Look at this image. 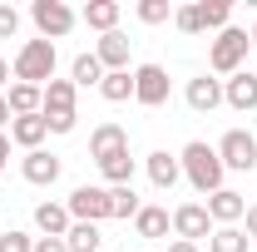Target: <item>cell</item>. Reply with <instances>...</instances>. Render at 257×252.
I'll return each instance as SVG.
<instances>
[{
  "label": "cell",
  "mask_w": 257,
  "mask_h": 252,
  "mask_svg": "<svg viewBox=\"0 0 257 252\" xmlns=\"http://www.w3.org/2000/svg\"><path fill=\"white\" fill-rule=\"evenodd\" d=\"M149 178H154V188H173V183H178V178H183V163H178V158L168 154V149H154V154H149Z\"/></svg>",
  "instance_id": "cell-15"
},
{
  "label": "cell",
  "mask_w": 257,
  "mask_h": 252,
  "mask_svg": "<svg viewBox=\"0 0 257 252\" xmlns=\"http://www.w3.org/2000/svg\"><path fill=\"white\" fill-rule=\"evenodd\" d=\"M242 222H247L242 232H247V242H252V237H257V203H252V208H247V213H242Z\"/></svg>",
  "instance_id": "cell-35"
},
{
  "label": "cell",
  "mask_w": 257,
  "mask_h": 252,
  "mask_svg": "<svg viewBox=\"0 0 257 252\" xmlns=\"http://www.w3.org/2000/svg\"><path fill=\"white\" fill-rule=\"evenodd\" d=\"M208 252H247V232L242 227H213Z\"/></svg>",
  "instance_id": "cell-27"
},
{
  "label": "cell",
  "mask_w": 257,
  "mask_h": 252,
  "mask_svg": "<svg viewBox=\"0 0 257 252\" xmlns=\"http://www.w3.org/2000/svg\"><path fill=\"white\" fill-rule=\"evenodd\" d=\"M74 79H50L45 84V109L40 114H74Z\"/></svg>",
  "instance_id": "cell-18"
},
{
  "label": "cell",
  "mask_w": 257,
  "mask_h": 252,
  "mask_svg": "<svg viewBox=\"0 0 257 252\" xmlns=\"http://www.w3.org/2000/svg\"><path fill=\"white\" fill-rule=\"evenodd\" d=\"M223 104H232L237 114H252L257 109V74L252 69H237V74L223 84Z\"/></svg>",
  "instance_id": "cell-9"
},
{
  "label": "cell",
  "mask_w": 257,
  "mask_h": 252,
  "mask_svg": "<svg viewBox=\"0 0 257 252\" xmlns=\"http://www.w3.org/2000/svg\"><path fill=\"white\" fill-rule=\"evenodd\" d=\"M99 242H104L99 222H74V227L64 232V247L69 252H99Z\"/></svg>",
  "instance_id": "cell-23"
},
{
  "label": "cell",
  "mask_w": 257,
  "mask_h": 252,
  "mask_svg": "<svg viewBox=\"0 0 257 252\" xmlns=\"http://www.w3.org/2000/svg\"><path fill=\"white\" fill-rule=\"evenodd\" d=\"M134 99H139L144 109L168 104V69H163V64H139V69H134Z\"/></svg>",
  "instance_id": "cell-7"
},
{
  "label": "cell",
  "mask_w": 257,
  "mask_h": 252,
  "mask_svg": "<svg viewBox=\"0 0 257 252\" xmlns=\"http://www.w3.org/2000/svg\"><path fill=\"white\" fill-rule=\"evenodd\" d=\"M109 203H114V218H139V193H134V183H124V188H109Z\"/></svg>",
  "instance_id": "cell-28"
},
{
  "label": "cell",
  "mask_w": 257,
  "mask_h": 252,
  "mask_svg": "<svg viewBox=\"0 0 257 252\" xmlns=\"http://www.w3.org/2000/svg\"><path fill=\"white\" fill-rule=\"evenodd\" d=\"M168 252H198V242H183L178 237V242H168Z\"/></svg>",
  "instance_id": "cell-37"
},
{
  "label": "cell",
  "mask_w": 257,
  "mask_h": 252,
  "mask_svg": "<svg viewBox=\"0 0 257 252\" xmlns=\"http://www.w3.org/2000/svg\"><path fill=\"white\" fill-rule=\"evenodd\" d=\"M168 15H173L168 0H139V20H144V25H163Z\"/></svg>",
  "instance_id": "cell-29"
},
{
  "label": "cell",
  "mask_w": 257,
  "mask_h": 252,
  "mask_svg": "<svg viewBox=\"0 0 257 252\" xmlns=\"http://www.w3.org/2000/svg\"><path fill=\"white\" fill-rule=\"evenodd\" d=\"M5 104H10V114H15V119H25V114H40V109H45V89H35V84H10Z\"/></svg>",
  "instance_id": "cell-19"
},
{
  "label": "cell",
  "mask_w": 257,
  "mask_h": 252,
  "mask_svg": "<svg viewBox=\"0 0 257 252\" xmlns=\"http://www.w3.org/2000/svg\"><path fill=\"white\" fill-rule=\"evenodd\" d=\"M30 20L40 25V40H50V45L74 30V10H69L64 0H35V5H30Z\"/></svg>",
  "instance_id": "cell-5"
},
{
  "label": "cell",
  "mask_w": 257,
  "mask_h": 252,
  "mask_svg": "<svg viewBox=\"0 0 257 252\" xmlns=\"http://www.w3.org/2000/svg\"><path fill=\"white\" fill-rule=\"evenodd\" d=\"M119 149H128V134L119 124H99L94 134H89V158H109V154H119Z\"/></svg>",
  "instance_id": "cell-17"
},
{
  "label": "cell",
  "mask_w": 257,
  "mask_h": 252,
  "mask_svg": "<svg viewBox=\"0 0 257 252\" xmlns=\"http://www.w3.org/2000/svg\"><path fill=\"white\" fill-rule=\"evenodd\" d=\"M247 45H252V35L237 30V25H227V30H218V40H213V50H208V69L213 74H237L242 69V60H247Z\"/></svg>",
  "instance_id": "cell-3"
},
{
  "label": "cell",
  "mask_w": 257,
  "mask_h": 252,
  "mask_svg": "<svg viewBox=\"0 0 257 252\" xmlns=\"http://www.w3.org/2000/svg\"><path fill=\"white\" fill-rule=\"evenodd\" d=\"M5 124H15V114H10V104H5V94H0V129Z\"/></svg>",
  "instance_id": "cell-36"
},
{
  "label": "cell",
  "mask_w": 257,
  "mask_h": 252,
  "mask_svg": "<svg viewBox=\"0 0 257 252\" xmlns=\"http://www.w3.org/2000/svg\"><path fill=\"white\" fill-rule=\"evenodd\" d=\"M5 79H10V60H0V89H5Z\"/></svg>",
  "instance_id": "cell-39"
},
{
  "label": "cell",
  "mask_w": 257,
  "mask_h": 252,
  "mask_svg": "<svg viewBox=\"0 0 257 252\" xmlns=\"http://www.w3.org/2000/svg\"><path fill=\"white\" fill-rule=\"evenodd\" d=\"M193 5H198L203 30H227V20H232V0H193Z\"/></svg>",
  "instance_id": "cell-24"
},
{
  "label": "cell",
  "mask_w": 257,
  "mask_h": 252,
  "mask_svg": "<svg viewBox=\"0 0 257 252\" xmlns=\"http://www.w3.org/2000/svg\"><path fill=\"white\" fill-rule=\"evenodd\" d=\"M15 30H20V15H15V5H0V40H10Z\"/></svg>",
  "instance_id": "cell-32"
},
{
  "label": "cell",
  "mask_w": 257,
  "mask_h": 252,
  "mask_svg": "<svg viewBox=\"0 0 257 252\" xmlns=\"http://www.w3.org/2000/svg\"><path fill=\"white\" fill-rule=\"evenodd\" d=\"M99 173L109 178V188L134 183V158H128V149H119V154H109V158H99Z\"/></svg>",
  "instance_id": "cell-21"
},
{
  "label": "cell",
  "mask_w": 257,
  "mask_h": 252,
  "mask_svg": "<svg viewBox=\"0 0 257 252\" xmlns=\"http://www.w3.org/2000/svg\"><path fill=\"white\" fill-rule=\"evenodd\" d=\"M168 227H173L168 208H139V218H134V232L139 237H168Z\"/></svg>",
  "instance_id": "cell-22"
},
{
  "label": "cell",
  "mask_w": 257,
  "mask_h": 252,
  "mask_svg": "<svg viewBox=\"0 0 257 252\" xmlns=\"http://www.w3.org/2000/svg\"><path fill=\"white\" fill-rule=\"evenodd\" d=\"M5 158H10V134H0V168H5Z\"/></svg>",
  "instance_id": "cell-38"
},
{
  "label": "cell",
  "mask_w": 257,
  "mask_h": 252,
  "mask_svg": "<svg viewBox=\"0 0 257 252\" xmlns=\"http://www.w3.org/2000/svg\"><path fill=\"white\" fill-rule=\"evenodd\" d=\"M178 163H183V173H188V183L198 193H203V198H213V193L223 188V158H218V149H208V144H203V139H193L188 149H183V154H178Z\"/></svg>",
  "instance_id": "cell-1"
},
{
  "label": "cell",
  "mask_w": 257,
  "mask_h": 252,
  "mask_svg": "<svg viewBox=\"0 0 257 252\" xmlns=\"http://www.w3.org/2000/svg\"><path fill=\"white\" fill-rule=\"evenodd\" d=\"M35 227H40L45 237H64V232L74 227V218H69L64 203H40V208H35Z\"/></svg>",
  "instance_id": "cell-16"
},
{
  "label": "cell",
  "mask_w": 257,
  "mask_h": 252,
  "mask_svg": "<svg viewBox=\"0 0 257 252\" xmlns=\"http://www.w3.org/2000/svg\"><path fill=\"white\" fill-rule=\"evenodd\" d=\"M208 218L218 222V227H232V222H242V213H247V203H242V193H232V188H218L208 203Z\"/></svg>",
  "instance_id": "cell-10"
},
{
  "label": "cell",
  "mask_w": 257,
  "mask_h": 252,
  "mask_svg": "<svg viewBox=\"0 0 257 252\" xmlns=\"http://www.w3.org/2000/svg\"><path fill=\"white\" fill-rule=\"evenodd\" d=\"M173 232H178L183 242L213 237V218H208V208H203V203H178V208H173Z\"/></svg>",
  "instance_id": "cell-8"
},
{
  "label": "cell",
  "mask_w": 257,
  "mask_h": 252,
  "mask_svg": "<svg viewBox=\"0 0 257 252\" xmlns=\"http://www.w3.org/2000/svg\"><path fill=\"white\" fill-rule=\"evenodd\" d=\"M218 104H223V79H208V74L188 79V109L193 114H213Z\"/></svg>",
  "instance_id": "cell-13"
},
{
  "label": "cell",
  "mask_w": 257,
  "mask_h": 252,
  "mask_svg": "<svg viewBox=\"0 0 257 252\" xmlns=\"http://www.w3.org/2000/svg\"><path fill=\"white\" fill-rule=\"evenodd\" d=\"M173 25L183 35H203V20H198V5H178L173 10Z\"/></svg>",
  "instance_id": "cell-30"
},
{
  "label": "cell",
  "mask_w": 257,
  "mask_h": 252,
  "mask_svg": "<svg viewBox=\"0 0 257 252\" xmlns=\"http://www.w3.org/2000/svg\"><path fill=\"white\" fill-rule=\"evenodd\" d=\"M55 45L50 40H25L20 45V55L10 64V74H15V84H35V89H45L50 79H55Z\"/></svg>",
  "instance_id": "cell-2"
},
{
  "label": "cell",
  "mask_w": 257,
  "mask_h": 252,
  "mask_svg": "<svg viewBox=\"0 0 257 252\" xmlns=\"http://www.w3.org/2000/svg\"><path fill=\"white\" fill-rule=\"evenodd\" d=\"M218 158H223V168L247 173V168H257V139L247 134V129H227L223 144H218Z\"/></svg>",
  "instance_id": "cell-6"
},
{
  "label": "cell",
  "mask_w": 257,
  "mask_h": 252,
  "mask_svg": "<svg viewBox=\"0 0 257 252\" xmlns=\"http://www.w3.org/2000/svg\"><path fill=\"white\" fill-rule=\"evenodd\" d=\"M69 218L74 222H104L114 218V203H109V188H94V183H79V188L69 193Z\"/></svg>",
  "instance_id": "cell-4"
},
{
  "label": "cell",
  "mask_w": 257,
  "mask_h": 252,
  "mask_svg": "<svg viewBox=\"0 0 257 252\" xmlns=\"http://www.w3.org/2000/svg\"><path fill=\"white\" fill-rule=\"evenodd\" d=\"M0 252H35V237H25V232H0Z\"/></svg>",
  "instance_id": "cell-31"
},
{
  "label": "cell",
  "mask_w": 257,
  "mask_h": 252,
  "mask_svg": "<svg viewBox=\"0 0 257 252\" xmlns=\"http://www.w3.org/2000/svg\"><path fill=\"white\" fill-rule=\"evenodd\" d=\"M94 60L104 64V74H114V69H128V35H119V30L99 35V45H94Z\"/></svg>",
  "instance_id": "cell-11"
},
{
  "label": "cell",
  "mask_w": 257,
  "mask_h": 252,
  "mask_svg": "<svg viewBox=\"0 0 257 252\" xmlns=\"http://www.w3.org/2000/svg\"><path fill=\"white\" fill-rule=\"evenodd\" d=\"M99 94L109 99V104H124V99H134V74H128V69L104 74V79H99Z\"/></svg>",
  "instance_id": "cell-25"
},
{
  "label": "cell",
  "mask_w": 257,
  "mask_h": 252,
  "mask_svg": "<svg viewBox=\"0 0 257 252\" xmlns=\"http://www.w3.org/2000/svg\"><path fill=\"white\" fill-rule=\"evenodd\" d=\"M20 173H25V183H35V188H50V183L60 178V158L45 154V149H35V154H25Z\"/></svg>",
  "instance_id": "cell-12"
},
{
  "label": "cell",
  "mask_w": 257,
  "mask_h": 252,
  "mask_svg": "<svg viewBox=\"0 0 257 252\" xmlns=\"http://www.w3.org/2000/svg\"><path fill=\"white\" fill-rule=\"evenodd\" d=\"M45 134H50L45 114H25V119H15V124H10V144H20L25 154H35V149L45 144Z\"/></svg>",
  "instance_id": "cell-14"
},
{
  "label": "cell",
  "mask_w": 257,
  "mask_h": 252,
  "mask_svg": "<svg viewBox=\"0 0 257 252\" xmlns=\"http://www.w3.org/2000/svg\"><path fill=\"white\" fill-rule=\"evenodd\" d=\"M35 252H69V247H64V237H40Z\"/></svg>",
  "instance_id": "cell-34"
},
{
  "label": "cell",
  "mask_w": 257,
  "mask_h": 252,
  "mask_svg": "<svg viewBox=\"0 0 257 252\" xmlns=\"http://www.w3.org/2000/svg\"><path fill=\"white\" fill-rule=\"evenodd\" d=\"M74 119H79V114H45L50 134H69V129H74Z\"/></svg>",
  "instance_id": "cell-33"
},
{
  "label": "cell",
  "mask_w": 257,
  "mask_h": 252,
  "mask_svg": "<svg viewBox=\"0 0 257 252\" xmlns=\"http://www.w3.org/2000/svg\"><path fill=\"white\" fill-rule=\"evenodd\" d=\"M69 79H74V89H89V84H99V79H104V64L94 60V50H89V55H74Z\"/></svg>",
  "instance_id": "cell-26"
},
{
  "label": "cell",
  "mask_w": 257,
  "mask_h": 252,
  "mask_svg": "<svg viewBox=\"0 0 257 252\" xmlns=\"http://www.w3.org/2000/svg\"><path fill=\"white\" fill-rule=\"evenodd\" d=\"M84 25L99 30V35H109L119 25V0H89V5H84Z\"/></svg>",
  "instance_id": "cell-20"
},
{
  "label": "cell",
  "mask_w": 257,
  "mask_h": 252,
  "mask_svg": "<svg viewBox=\"0 0 257 252\" xmlns=\"http://www.w3.org/2000/svg\"><path fill=\"white\" fill-rule=\"evenodd\" d=\"M252 45H257V25H252Z\"/></svg>",
  "instance_id": "cell-40"
}]
</instances>
